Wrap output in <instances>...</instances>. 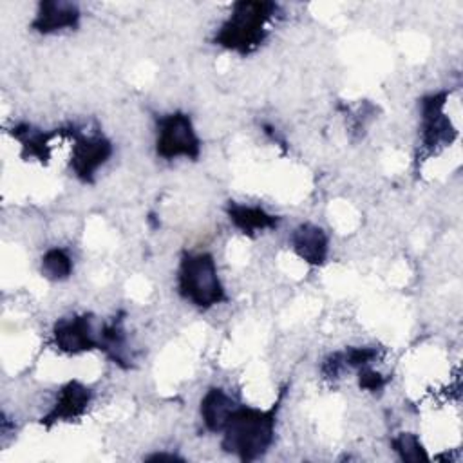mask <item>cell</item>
<instances>
[{
    "label": "cell",
    "instance_id": "6da1fadb",
    "mask_svg": "<svg viewBox=\"0 0 463 463\" xmlns=\"http://www.w3.org/2000/svg\"><path fill=\"white\" fill-rule=\"evenodd\" d=\"M279 403L269 409L237 405L222 432V449L242 461L259 459L275 439Z\"/></svg>",
    "mask_w": 463,
    "mask_h": 463
},
{
    "label": "cell",
    "instance_id": "4fadbf2b",
    "mask_svg": "<svg viewBox=\"0 0 463 463\" xmlns=\"http://www.w3.org/2000/svg\"><path fill=\"white\" fill-rule=\"evenodd\" d=\"M13 137L20 143L22 154L31 159H38L45 163L51 154V134L34 128L31 125H16L13 127Z\"/></svg>",
    "mask_w": 463,
    "mask_h": 463
},
{
    "label": "cell",
    "instance_id": "2e32d148",
    "mask_svg": "<svg viewBox=\"0 0 463 463\" xmlns=\"http://www.w3.org/2000/svg\"><path fill=\"white\" fill-rule=\"evenodd\" d=\"M345 367H367L376 356L378 351L374 347H349L345 353H342Z\"/></svg>",
    "mask_w": 463,
    "mask_h": 463
},
{
    "label": "cell",
    "instance_id": "9c48e42d",
    "mask_svg": "<svg viewBox=\"0 0 463 463\" xmlns=\"http://www.w3.org/2000/svg\"><path fill=\"white\" fill-rule=\"evenodd\" d=\"M78 22H80V11L76 4L49 0V2L38 4V11L31 25L40 34H54V33L76 27Z\"/></svg>",
    "mask_w": 463,
    "mask_h": 463
},
{
    "label": "cell",
    "instance_id": "5b68a950",
    "mask_svg": "<svg viewBox=\"0 0 463 463\" xmlns=\"http://www.w3.org/2000/svg\"><path fill=\"white\" fill-rule=\"evenodd\" d=\"M112 156L110 141L101 134H81L72 132V148H71V168L85 183L92 181L96 172L109 161Z\"/></svg>",
    "mask_w": 463,
    "mask_h": 463
},
{
    "label": "cell",
    "instance_id": "7a4b0ae2",
    "mask_svg": "<svg viewBox=\"0 0 463 463\" xmlns=\"http://www.w3.org/2000/svg\"><path fill=\"white\" fill-rule=\"evenodd\" d=\"M277 13L273 2H237L228 20L215 34V43L228 51L246 54L257 49L266 38V24Z\"/></svg>",
    "mask_w": 463,
    "mask_h": 463
},
{
    "label": "cell",
    "instance_id": "7c38bea8",
    "mask_svg": "<svg viewBox=\"0 0 463 463\" xmlns=\"http://www.w3.org/2000/svg\"><path fill=\"white\" fill-rule=\"evenodd\" d=\"M235 407L237 402L226 391L219 387L206 391L201 400V418L204 427L212 432H221Z\"/></svg>",
    "mask_w": 463,
    "mask_h": 463
},
{
    "label": "cell",
    "instance_id": "30bf717a",
    "mask_svg": "<svg viewBox=\"0 0 463 463\" xmlns=\"http://www.w3.org/2000/svg\"><path fill=\"white\" fill-rule=\"evenodd\" d=\"M289 242L295 255L311 266H320L327 259L329 239L327 233L317 224L306 222L297 226L289 237Z\"/></svg>",
    "mask_w": 463,
    "mask_h": 463
},
{
    "label": "cell",
    "instance_id": "52a82bcc",
    "mask_svg": "<svg viewBox=\"0 0 463 463\" xmlns=\"http://www.w3.org/2000/svg\"><path fill=\"white\" fill-rule=\"evenodd\" d=\"M52 342L65 354H80L99 345L92 320L87 315L60 318L52 327Z\"/></svg>",
    "mask_w": 463,
    "mask_h": 463
},
{
    "label": "cell",
    "instance_id": "277c9868",
    "mask_svg": "<svg viewBox=\"0 0 463 463\" xmlns=\"http://www.w3.org/2000/svg\"><path fill=\"white\" fill-rule=\"evenodd\" d=\"M156 152L163 159H195L199 156L201 141L190 116H186L184 112H172L157 119Z\"/></svg>",
    "mask_w": 463,
    "mask_h": 463
},
{
    "label": "cell",
    "instance_id": "8fae6325",
    "mask_svg": "<svg viewBox=\"0 0 463 463\" xmlns=\"http://www.w3.org/2000/svg\"><path fill=\"white\" fill-rule=\"evenodd\" d=\"M226 213L230 222L246 235H255L259 232L275 228L279 222V217L266 212L264 208L242 203H230Z\"/></svg>",
    "mask_w": 463,
    "mask_h": 463
},
{
    "label": "cell",
    "instance_id": "3957f363",
    "mask_svg": "<svg viewBox=\"0 0 463 463\" xmlns=\"http://www.w3.org/2000/svg\"><path fill=\"white\" fill-rule=\"evenodd\" d=\"M177 289L184 300L203 309L222 302L226 297L217 264L204 251L183 257L177 271Z\"/></svg>",
    "mask_w": 463,
    "mask_h": 463
},
{
    "label": "cell",
    "instance_id": "5bb4252c",
    "mask_svg": "<svg viewBox=\"0 0 463 463\" xmlns=\"http://www.w3.org/2000/svg\"><path fill=\"white\" fill-rule=\"evenodd\" d=\"M42 273L49 280H65L72 273V259L61 248H51L42 257Z\"/></svg>",
    "mask_w": 463,
    "mask_h": 463
},
{
    "label": "cell",
    "instance_id": "e0dca14e",
    "mask_svg": "<svg viewBox=\"0 0 463 463\" xmlns=\"http://www.w3.org/2000/svg\"><path fill=\"white\" fill-rule=\"evenodd\" d=\"M358 383L362 389H367V391H378L385 385V380L383 376L374 371V369H369V367H362L360 369V378H358Z\"/></svg>",
    "mask_w": 463,
    "mask_h": 463
},
{
    "label": "cell",
    "instance_id": "8992f818",
    "mask_svg": "<svg viewBox=\"0 0 463 463\" xmlns=\"http://www.w3.org/2000/svg\"><path fill=\"white\" fill-rule=\"evenodd\" d=\"M447 92L430 94L421 99V141L429 150L447 146L454 139V128L445 114Z\"/></svg>",
    "mask_w": 463,
    "mask_h": 463
},
{
    "label": "cell",
    "instance_id": "9a60e30c",
    "mask_svg": "<svg viewBox=\"0 0 463 463\" xmlns=\"http://www.w3.org/2000/svg\"><path fill=\"white\" fill-rule=\"evenodd\" d=\"M392 449L403 461H423L429 458L418 434L414 432H400L392 439Z\"/></svg>",
    "mask_w": 463,
    "mask_h": 463
},
{
    "label": "cell",
    "instance_id": "ba28073f",
    "mask_svg": "<svg viewBox=\"0 0 463 463\" xmlns=\"http://www.w3.org/2000/svg\"><path fill=\"white\" fill-rule=\"evenodd\" d=\"M90 400H92V391L81 382L71 380L60 389L52 407L42 418V423L54 425L60 421H72L87 411Z\"/></svg>",
    "mask_w": 463,
    "mask_h": 463
}]
</instances>
